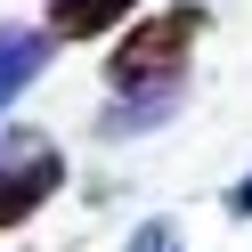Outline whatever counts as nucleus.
<instances>
[{
	"instance_id": "1",
	"label": "nucleus",
	"mask_w": 252,
	"mask_h": 252,
	"mask_svg": "<svg viewBox=\"0 0 252 252\" xmlns=\"http://www.w3.org/2000/svg\"><path fill=\"white\" fill-rule=\"evenodd\" d=\"M203 8L195 0H179V8H163V17L130 25L122 33V49L106 57V82H114V98H138V90H179L187 82V49L203 41Z\"/></svg>"
},
{
	"instance_id": "2",
	"label": "nucleus",
	"mask_w": 252,
	"mask_h": 252,
	"mask_svg": "<svg viewBox=\"0 0 252 252\" xmlns=\"http://www.w3.org/2000/svg\"><path fill=\"white\" fill-rule=\"evenodd\" d=\"M57 187H65V155L41 130H8L0 138V228H25Z\"/></svg>"
},
{
	"instance_id": "3",
	"label": "nucleus",
	"mask_w": 252,
	"mask_h": 252,
	"mask_svg": "<svg viewBox=\"0 0 252 252\" xmlns=\"http://www.w3.org/2000/svg\"><path fill=\"white\" fill-rule=\"evenodd\" d=\"M49 65V25H0V114H8V106L25 98V82H33V73Z\"/></svg>"
},
{
	"instance_id": "4",
	"label": "nucleus",
	"mask_w": 252,
	"mask_h": 252,
	"mask_svg": "<svg viewBox=\"0 0 252 252\" xmlns=\"http://www.w3.org/2000/svg\"><path fill=\"white\" fill-rule=\"evenodd\" d=\"M138 0H49V41H98L106 25H122Z\"/></svg>"
},
{
	"instance_id": "5",
	"label": "nucleus",
	"mask_w": 252,
	"mask_h": 252,
	"mask_svg": "<svg viewBox=\"0 0 252 252\" xmlns=\"http://www.w3.org/2000/svg\"><path fill=\"white\" fill-rule=\"evenodd\" d=\"M179 106V90H138V98H122L114 114H98V130L106 138H130V130H155V122Z\"/></svg>"
},
{
	"instance_id": "6",
	"label": "nucleus",
	"mask_w": 252,
	"mask_h": 252,
	"mask_svg": "<svg viewBox=\"0 0 252 252\" xmlns=\"http://www.w3.org/2000/svg\"><path fill=\"white\" fill-rule=\"evenodd\" d=\"M130 252H171V228H163V220H147V228L130 236Z\"/></svg>"
},
{
	"instance_id": "7",
	"label": "nucleus",
	"mask_w": 252,
	"mask_h": 252,
	"mask_svg": "<svg viewBox=\"0 0 252 252\" xmlns=\"http://www.w3.org/2000/svg\"><path fill=\"white\" fill-rule=\"evenodd\" d=\"M228 212H236V220H252V179H236V187H228Z\"/></svg>"
}]
</instances>
